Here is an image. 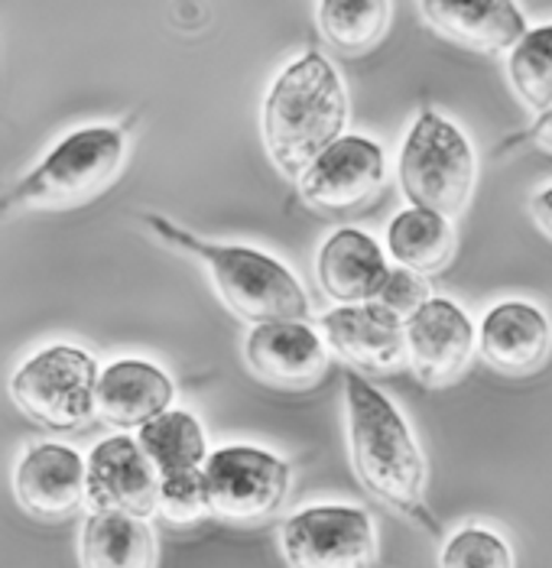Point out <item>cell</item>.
Instances as JSON below:
<instances>
[{
    "mask_svg": "<svg viewBox=\"0 0 552 568\" xmlns=\"http://www.w3.org/2000/svg\"><path fill=\"white\" fill-rule=\"evenodd\" d=\"M348 452L358 481L387 507L416 517L432 532L439 526L425 514V455L403 413L358 371L344 374Z\"/></svg>",
    "mask_w": 552,
    "mask_h": 568,
    "instance_id": "obj_1",
    "label": "cell"
},
{
    "mask_svg": "<svg viewBox=\"0 0 552 568\" xmlns=\"http://www.w3.org/2000/svg\"><path fill=\"white\" fill-rule=\"evenodd\" d=\"M348 124V91L339 69L315 49L293 59L267 91L263 146L277 173L299 179Z\"/></svg>",
    "mask_w": 552,
    "mask_h": 568,
    "instance_id": "obj_2",
    "label": "cell"
},
{
    "mask_svg": "<svg viewBox=\"0 0 552 568\" xmlns=\"http://www.w3.org/2000/svg\"><path fill=\"white\" fill-rule=\"evenodd\" d=\"M143 221L157 237L205 263L221 303L244 322L260 325V322H283V318H309V296L302 283L277 257L248 244L205 241L163 215H143Z\"/></svg>",
    "mask_w": 552,
    "mask_h": 568,
    "instance_id": "obj_3",
    "label": "cell"
},
{
    "mask_svg": "<svg viewBox=\"0 0 552 568\" xmlns=\"http://www.w3.org/2000/svg\"><path fill=\"white\" fill-rule=\"evenodd\" d=\"M128 131L111 124H91L62 136L43 160L23 175L7 195H0V212H56L86 205L101 195L124 170Z\"/></svg>",
    "mask_w": 552,
    "mask_h": 568,
    "instance_id": "obj_4",
    "label": "cell"
},
{
    "mask_svg": "<svg viewBox=\"0 0 552 568\" xmlns=\"http://www.w3.org/2000/svg\"><path fill=\"white\" fill-rule=\"evenodd\" d=\"M397 175L410 205L459 219L474 195L478 156L471 140L449 118L423 111L400 146Z\"/></svg>",
    "mask_w": 552,
    "mask_h": 568,
    "instance_id": "obj_5",
    "label": "cell"
},
{
    "mask_svg": "<svg viewBox=\"0 0 552 568\" xmlns=\"http://www.w3.org/2000/svg\"><path fill=\"white\" fill-rule=\"evenodd\" d=\"M94 354L76 345H49L27 357L10 377V399L23 416L56 433L82 429L94 416Z\"/></svg>",
    "mask_w": 552,
    "mask_h": 568,
    "instance_id": "obj_6",
    "label": "cell"
},
{
    "mask_svg": "<svg viewBox=\"0 0 552 568\" xmlns=\"http://www.w3.org/2000/svg\"><path fill=\"white\" fill-rule=\"evenodd\" d=\"M209 510L228 524H260L273 517L290 494V465L257 445H224L202 465Z\"/></svg>",
    "mask_w": 552,
    "mask_h": 568,
    "instance_id": "obj_7",
    "label": "cell"
},
{
    "mask_svg": "<svg viewBox=\"0 0 552 568\" xmlns=\"http://www.w3.org/2000/svg\"><path fill=\"white\" fill-rule=\"evenodd\" d=\"M280 552L290 568H378V526L351 504H315L280 529Z\"/></svg>",
    "mask_w": 552,
    "mask_h": 568,
    "instance_id": "obj_8",
    "label": "cell"
},
{
    "mask_svg": "<svg viewBox=\"0 0 552 568\" xmlns=\"http://www.w3.org/2000/svg\"><path fill=\"white\" fill-rule=\"evenodd\" d=\"M478 348V328L468 312L445 296H429L403 318L407 364L425 387H449L465 374Z\"/></svg>",
    "mask_w": 552,
    "mask_h": 568,
    "instance_id": "obj_9",
    "label": "cell"
},
{
    "mask_svg": "<svg viewBox=\"0 0 552 568\" xmlns=\"http://www.w3.org/2000/svg\"><path fill=\"white\" fill-rule=\"evenodd\" d=\"M299 195L312 209L348 212L371 202L387 182L383 146L361 133H341L299 175Z\"/></svg>",
    "mask_w": 552,
    "mask_h": 568,
    "instance_id": "obj_10",
    "label": "cell"
},
{
    "mask_svg": "<svg viewBox=\"0 0 552 568\" xmlns=\"http://www.w3.org/2000/svg\"><path fill=\"white\" fill-rule=\"evenodd\" d=\"M160 475L130 436H108L86 458V507L150 520L157 514Z\"/></svg>",
    "mask_w": 552,
    "mask_h": 568,
    "instance_id": "obj_11",
    "label": "cell"
},
{
    "mask_svg": "<svg viewBox=\"0 0 552 568\" xmlns=\"http://www.w3.org/2000/svg\"><path fill=\"white\" fill-rule=\"evenodd\" d=\"M17 504L43 520L59 524L86 507V458L59 442H40L27 448L13 468Z\"/></svg>",
    "mask_w": 552,
    "mask_h": 568,
    "instance_id": "obj_12",
    "label": "cell"
},
{
    "mask_svg": "<svg viewBox=\"0 0 552 568\" xmlns=\"http://www.w3.org/2000/svg\"><path fill=\"white\" fill-rule=\"evenodd\" d=\"M244 361L270 387L309 390L329 367V348L305 318L260 322L244 342Z\"/></svg>",
    "mask_w": 552,
    "mask_h": 568,
    "instance_id": "obj_13",
    "label": "cell"
},
{
    "mask_svg": "<svg viewBox=\"0 0 552 568\" xmlns=\"http://www.w3.org/2000/svg\"><path fill=\"white\" fill-rule=\"evenodd\" d=\"M319 335L332 354L368 374H390L407 364L403 318L374 300L325 312L319 318Z\"/></svg>",
    "mask_w": 552,
    "mask_h": 568,
    "instance_id": "obj_14",
    "label": "cell"
},
{
    "mask_svg": "<svg viewBox=\"0 0 552 568\" xmlns=\"http://www.w3.org/2000/svg\"><path fill=\"white\" fill-rule=\"evenodd\" d=\"M478 351L488 367L523 377L546 364L552 351V325L546 312L526 300L498 303L478 325Z\"/></svg>",
    "mask_w": 552,
    "mask_h": 568,
    "instance_id": "obj_15",
    "label": "cell"
},
{
    "mask_svg": "<svg viewBox=\"0 0 552 568\" xmlns=\"http://www.w3.org/2000/svg\"><path fill=\"white\" fill-rule=\"evenodd\" d=\"M172 377L153 361L121 357L98 374L94 413L114 429H140L172 406Z\"/></svg>",
    "mask_w": 552,
    "mask_h": 568,
    "instance_id": "obj_16",
    "label": "cell"
},
{
    "mask_svg": "<svg viewBox=\"0 0 552 568\" xmlns=\"http://www.w3.org/2000/svg\"><path fill=\"white\" fill-rule=\"evenodd\" d=\"M423 20L449 43L501 55L530 27L516 0H420Z\"/></svg>",
    "mask_w": 552,
    "mask_h": 568,
    "instance_id": "obj_17",
    "label": "cell"
},
{
    "mask_svg": "<svg viewBox=\"0 0 552 568\" xmlns=\"http://www.w3.org/2000/svg\"><path fill=\"white\" fill-rule=\"evenodd\" d=\"M387 273H390L387 251H381V244L358 227H339L319 247V261H315L319 286L339 306L378 300Z\"/></svg>",
    "mask_w": 552,
    "mask_h": 568,
    "instance_id": "obj_18",
    "label": "cell"
},
{
    "mask_svg": "<svg viewBox=\"0 0 552 568\" xmlns=\"http://www.w3.org/2000/svg\"><path fill=\"white\" fill-rule=\"evenodd\" d=\"M82 568H157L160 546L143 517L91 510L82 529Z\"/></svg>",
    "mask_w": 552,
    "mask_h": 568,
    "instance_id": "obj_19",
    "label": "cell"
},
{
    "mask_svg": "<svg viewBox=\"0 0 552 568\" xmlns=\"http://www.w3.org/2000/svg\"><path fill=\"white\" fill-rule=\"evenodd\" d=\"M387 254L397 266H407L413 273H439L455 254L452 219L420 205L403 209L387 224Z\"/></svg>",
    "mask_w": 552,
    "mask_h": 568,
    "instance_id": "obj_20",
    "label": "cell"
},
{
    "mask_svg": "<svg viewBox=\"0 0 552 568\" xmlns=\"http://www.w3.org/2000/svg\"><path fill=\"white\" fill-rule=\"evenodd\" d=\"M137 445L143 448L160 478L199 471L209 458V438L195 413L172 406L137 429Z\"/></svg>",
    "mask_w": 552,
    "mask_h": 568,
    "instance_id": "obj_21",
    "label": "cell"
},
{
    "mask_svg": "<svg viewBox=\"0 0 552 568\" xmlns=\"http://www.w3.org/2000/svg\"><path fill=\"white\" fill-rule=\"evenodd\" d=\"M390 27V0H319V30L341 52H368Z\"/></svg>",
    "mask_w": 552,
    "mask_h": 568,
    "instance_id": "obj_22",
    "label": "cell"
},
{
    "mask_svg": "<svg viewBox=\"0 0 552 568\" xmlns=\"http://www.w3.org/2000/svg\"><path fill=\"white\" fill-rule=\"evenodd\" d=\"M508 75L516 98L543 114L552 104V23L526 30L508 49Z\"/></svg>",
    "mask_w": 552,
    "mask_h": 568,
    "instance_id": "obj_23",
    "label": "cell"
},
{
    "mask_svg": "<svg viewBox=\"0 0 552 568\" xmlns=\"http://www.w3.org/2000/svg\"><path fill=\"white\" fill-rule=\"evenodd\" d=\"M439 568H516V562L504 536L488 526H465L445 539Z\"/></svg>",
    "mask_w": 552,
    "mask_h": 568,
    "instance_id": "obj_24",
    "label": "cell"
},
{
    "mask_svg": "<svg viewBox=\"0 0 552 568\" xmlns=\"http://www.w3.org/2000/svg\"><path fill=\"white\" fill-rule=\"evenodd\" d=\"M157 514L172 526H195L202 524L205 517H212L209 497H205V481H202V468L160 478Z\"/></svg>",
    "mask_w": 552,
    "mask_h": 568,
    "instance_id": "obj_25",
    "label": "cell"
},
{
    "mask_svg": "<svg viewBox=\"0 0 552 568\" xmlns=\"http://www.w3.org/2000/svg\"><path fill=\"white\" fill-rule=\"evenodd\" d=\"M429 300V283L423 280V273H413L407 266H393L383 280L381 293L374 303L387 306L393 315L407 318L413 308H420Z\"/></svg>",
    "mask_w": 552,
    "mask_h": 568,
    "instance_id": "obj_26",
    "label": "cell"
},
{
    "mask_svg": "<svg viewBox=\"0 0 552 568\" xmlns=\"http://www.w3.org/2000/svg\"><path fill=\"white\" fill-rule=\"evenodd\" d=\"M530 215L536 221V227L552 241V185L540 189V192L530 199Z\"/></svg>",
    "mask_w": 552,
    "mask_h": 568,
    "instance_id": "obj_27",
    "label": "cell"
},
{
    "mask_svg": "<svg viewBox=\"0 0 552 568\" xmlns=\"http://www.w3.org/2000/svg\"><path fill=\"white\" fill-rule=\"evenodd\" d=\"M520 140H530V143H533V146H540L543 153H552V104L543 111V114H536L533 128L523 133Z\"/></svg>",
    "mask_w": 552,
    "mask_h": 568,
    "instance_id": "obj_28",
    "label": "cell"
}]
</instances>
